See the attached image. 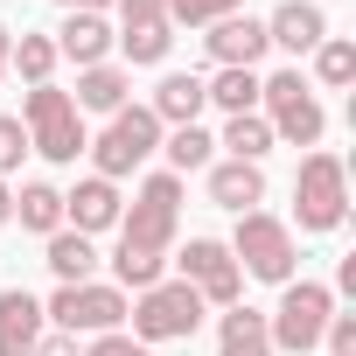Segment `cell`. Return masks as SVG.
<instances>
[{
    "label": "cell",
    "instance_id": "d6986e66",
    "mask_svg": "<svg viewBox=\"0 0 356 356\" xmlns=\"http://www.w3.org/2000/svg\"><path fill=\"white\" fill-rule=\"evenodd\" d=\"M217 356H273V335H266V314L259 307H224L217 321Z\"/></svg>",
    "mask_w": 356,
    "mask_h": 356
},
{
    "label": "cell",
    "instance_id": "52a82bcc",
    "mask_svg": "<svg viewBox=\"0 0 356 356\" xmlns=\"http://www.w3.org/2000/svg\"><path fill=\"white\" fill-rule=\"evenodd\" d=\"M231 259H238V273H245V280L286 286L300 252H293V231H286L273 210H245V217H238V231H231Z\"/></svg>",
    "mask_w": 356,
    "mask_h": 356
},
{
    "label": "cell",
    "instance_id": "30bf717a",
    "mask_svg": "<svg viewBox=\"0 0 356 356\" xmlns=\"http://www.w3.org/2000/svg\"><path fill=\"white\" fill-rule=\"evenodd\" d=\"M175 280H189L196 293H203V307H238L245 300V273H238V259H231V245H217V238H189L182 252H175Z\"/></svg>",
    "mask_w": 356,
    "mask_h": 356
},
{
    "label": "cell",
    "instance_id": "8d00e7d4",
    "mask_svg": "<svg viewBox=\"0 0 356 356\" xmlns=\"http://www.w3.org/2000/svg\"><path fill=\"white\" fill-rule=\"evenodd\" d=\"M8 49H15V29L0 22V77H8Z\"/></svg>",
    "mask_w": 356,
    "mask_h": 356
},
{
    "label": "cell",
    "instance_id": "6da1fadb",
    "mask_svg": "<svg viewBox=\"0 0 356 356\" xmlns=\"http://www.w3.org/2000/svg\"><path fill=\"white\" fill-rule=\"evenodd\" d=\"M126 321H133V342H147V349H161V342H189L196 321H203V293H196L189 280H154L147 293H133Z\"/></svg>",
    "mask_w": 356,
    "mask_h": 356
},
{
    "label": "cell",
    "instance_id": "cb8c5ba5",
    "mask_svg": "<svg viewBox=\"0 0 356 356\" xmlns=\"http://www.w3.org/2000/svg\"><path fill=\"white\" fill-rule=\"evenodd\" d=\"M161 154H168V175H196V168H210V154H217V140H210L203 126H168V140H161Z\"/></svg>",
    "mask_w": 356,
    "mask_h": 356
},
{
    "label": "cell",
    "instance_id": "e575fe53",
    "mask_svg": "<svg viewBox=\"0 0 356 356\" xmlns=\"http://www.w3.org/2000/svg\"><path fill=\"white\" fill-rule=\"evenodd\" d=\"M8 224H15V189L0 182V231H8Z\"/></svg>",
    "mask_w": 356,
    "mask_h": 356
},
{
    "label": "cell",
    "instance_id": "484cf974",
    "mask_svg": "<svg viewBox=\"0 0 356 356\" xmlns=\"http://www.w3.org/2000/svg\"><path fill=\"white\" fill-rule=\"evenodd\" d=\"M154 280H168V252H133V245L112 252V286H119V293H126V286L147 293Z\"/></svg>",
    "mask_w": 356,
    "mask_h": 356
},
{
    "label": "cell",
    "instance_id": "f546056e",
    "mask_svg": "<svg viewBox=\"0 0 356 356\" xmlns=\"http://www.w3.org/2000/svg\"><path fill=\"white\" fill-rule=\"evenodd\" d=\"M22 154H29V126H22L15 112H0V182L22 168Z\"/></svg>",
    "mask_w": 356,
    "mask_h": 356
},
{
    "label": "cell",
    "instance_id": "3957f363",
    "mask_svg": "<svg viewBox=\"0 0 356 356\" xmlns=\"http://www.w3.org/2000/svg\"><path fill=\"white\" fill-rule=\"evenodd\" d=\"M328 314H335V286H321V280H286V286H280V307L266 314L273 356H280V349H286V356H307V349H321V328H328Z\"/></svg>",
    "mask_w": 356,
    "mask_h": 356
},
{
    "label": "cell",
    "instance_id": "9c48e42d",
    "mask_svg": "<svg viewBox=\"0 0 356 356\" xmlns=\"http://www.w3.org/2000/svg\"><path fill=\"white\" fill-rule=\"evenodd\" d=\"M126 293L119 286H98V280H84V286H56L49 300H42V321H56L63 335H112V328H126Z\"/></svg>",
    "mask_w": 356,
    "mask_h": 356
},
{
    "label": "cell",
    "instance_id": "277c9868",
    "mask_svg": "<svg viewBox=\"0 0 356 356\" xmlns=\"http://www.w3.org/2000/svg\"><path fill=\"white\" fill-rule=\"evenodd\" d=\"M293 217H300V231H314V238L342 231V217H349V168H342V154H300Z\"/></svg>",
    "mask_w": 356,
    "mask_h": 356
},
{
    "label": "cell",
    "instance_id": "2e32d148",
    "mask_svg": "<svg viewBox=\"0 0 356 356\" xmlns=\"http://www.w3.org/2000/svg\"><path fill=\"white\" fill-rule=\"evenodd\" d=\"M42 342V300L29 286H8L0 293V356H35Z\"/></svg>",
    "mask_w": 356,
    "mask_h": 356
},
{
    "label": "cell",
    "instance_id": "ffe728a7",
    "mask_svg": "<svg viewBox=\"0 0 356 356\" xmlns=\"http://www.w3.org/2000/svg\"><path fill=\"white\" fill-rule=\"evenodd\" d=\"M126 91H133V77H126L119 63H91V70H77V98H70V105H77V112H105V119H112V112L126 105Z\"/></svg>",
    "mask_w": 356,
    "mask_h": 356
},
{
    "label": "cell",
    "instance_id": "8fae6325",
    "mask_svg": "<svg viewBox=\"0 0 356 356\" xmlns=\"http://www.w3.org/2000/svg\"><path fill=\"white\" fill-rule=\"evenodd\" d=\"M203 49H210L217 70H259V56H266L273 42H266V22H259V15H224V22H210Z\"/></svg>",
    "mask_w": 356,
    "mask_h": 356
},
{
    "label": "cell",
    "instance_id": "1f68e13d",
    "mask_svg": "<svg viewBox=\"0 0 356 356\" xmlns=\"http://www.w3.org/2000/svg\"><path fill=\"white\" fill-rule=\"evenodd\" d=\"M84 356H154V349H147V342H133L126 328H112V335H91V342H84Z\"/></svg>",
    "mask_w": 356,
    "mask_h": 356
},
{
    "label": "cell",
    "instance_id": "d4e9b609",
    "mask_svg": "<svg viewBox=\"0 0 356 356\" xmlns=\"http://www.w3.org/2000/svg\"><path fill=\"white\" fill-rule=\"evenodd\" d=\"M217 147H231V161H266L280 140H273V126L259 112H238V119H224V140Z\"/></svg>",
    "mask_w": 356,
    "mask_h": 356
},
{
    "label": "cell",
    "instance_id": "9a60e30c",
    "mask_svg": "<svg viewBox=\"0 0 356 356\" xmlns=\"http://www.w3.org/2000/svg\"><path fill=\"white\" fill-rule=\"evenodd\" d=\"M49 42H56V56H63V63H77V70H91V63H112V49H119L105 15H70V22H63Z\"/></svg>",
    "mask_w": 356,
    "mask_h": 356
},
{
    "label": "cell",
    "instance_id": "e0dca14e",
    "mask_svg": "<svg viewBox=\"0 0 356 356\" xmlns=\"http://www.w3.org/2000/svg\"><path fill=\"white\" fill-rule=\"evenodd\" d=\"M203 105H210V98H203V77H196V70H168V77L154 84V98H147V112L161 119V133H168V126H196Z\"/></svg>",
    "mask_w": 356,
    "mask_h": 356
},
{
    "label": "cell",
    "instance_id": "ac0fdd59",
    "mask_svg": "<svg viewBox=\"0 0 356 356\" xmlns=\"http://www.w3.org/2000/svg\"><path fill=\"white\" fill-rule=\"evenodd\" d=\"M42 266L56 273V286H84V280L98 273V245H91L84 231H70V224H63V231L49 238V252H42Z\"/></svg>",
    "mask_w": 356,
    "mask_h": 356
},
{
    "label": "cell",
    "instance_id": "7c38bea8",
    "mask_svg": "<svg viewBox=\"0 0 356 356\" xmlns=\"http://www.w3.org/2000/svg\"><path fill=\"white\" fill-rule=\"evenodd\" d=\"M266 42L286 49V56H314L328 42V15L314 8V0H280V8L266 15Z\"/></svg>",
    "mask_w": 356,
    "mask_h": 356
},
{
    "label": "cell",
    "instance_id": "f1b7e54d",
    "mask_svg": "<svg viewBox=\"0 0 356 356\" xmlns=\"http://www.w3.org/2000/svg\"><path fill=\"white\" fill-rule=\"evenodd\" d=\"M224 15H245V0H168V29H210Z\"/></svg>",
    "mask_w": 356,
    "mask_h": 356
},
{
    "label": "cell",
    "instance_id": "836d02e7",
    "mask_svg": "<svg viewBox=\"0 0 356 356\" xmlns=\"http://www.w3.org/2000/svg\"><path fill=\"white\" fill-rule=\"evenodd\" d=\"M35 356H84V349H77V335H63V328H42Z\"/></svg>",
    "mask_w": 356,
    "mask_h": 356
},
{
    "label": "cell",
    "instance_id": "5bb4252c",
    "mask_svg": "<svg viewBox=\"0 0 356 356\" xmlns=\"http://www.w3.org/2000/svg\"><path fill=\"white\" fill-rule=\"evenodd\" d=\"M210 203L231 210V217L259 210L266 203V168L259 161H210Z\"/></svg>",
    "mask_w": 356,
    "mask_h": 356
},
{
    "label": "cell",
    "instance_id": "d590c367",
    "mask_svg": "<svg viewBox=\"0 0 356 356\" xmlns=\"http://www.w3.org/2000/svg\"><path fill=\"white\" fill-rule=\"evenodd\" d=\"M56 8H70V15H105V0H56Z\"/></svg>",
    "mask_w": 356,
    "mask_h": 356
},
{
    "label": "cell",
    "instance_id": "4dcf8cb0",
    "mask_svg": "<svg viewBox=\"0 0 356 356\" xmlns=\"http://www.w3.org/2000/svg\"><path fill=\"white\" fill-rule=\"evenodd\" d=\"M321 349H328V356H356V314H328Z\"/></svg>",
    "mask_w": 356,
    "mask_h": 356
},
{
    "label": "cell",
    "instance_id": "ba28073f",
    "mask_svg": "<svg viewBox=\"0 0 356 356\" xmlns=\"http://www.w3.org/2000/svg\"><path fill=\"white\" fill-rule=\"evenodd\" d=\"M84 147H91V161H98L105 182H119V175H133L140 161H154V154H161V119H154L147 105H119V112L105 119V133H98V140H84Z\"/></svg>",
    "mask_w": 356,
    "mask_h": 356
},
{
    "label": "cell",
    "instance_id": "d6a6232c",
    "mask_svg": "<svg viewBox=\"0 0 356 356\" xmlns=\"http://www.w3.org/2000/svg\"><path fill=\"white\" fill-rule=\"evenodd\" d=\"M133 22H168V0H119V29Z\"/></svg>",
    "mask_w": 356,
    "mask_h": 356
},
{
    "label": "cell",
    "instance_id": "7402d4cb",
    "mask_svg": "<svg viewBox=\"0 0 356 356\" xmlns=\"http://www.w3.org/2000/svg\"><path fill=\"white\" fill-rule=\"evenodd\" d=\"M112 42H119V56H126L133 70H147V63H168V49H175V29H168V22H133V29H119Z\"/></svg>",
    "mask_w": 356,
    "mask_h": 356
},
{
    "label": "cell",
    "instance_id": "4316f807",
    "mask_svg": "<svg viewBox=\"0 0 356 356\" xmlns=\"http://www.w3.org/2000/svg\"><path fill=\"white\" fill-rule=\"evenodd\" d=\"M8 63H15V70H22V84L35 91V84H49V77H56V63H63V56H56V42H49V35H22V42L8 49Z\"/></svg>",
    "mask_w": 356,
    "mask_h": 356
},
{
    "label": "cell",
    "instance_id": "603a6c76",
    "mask_svg": "<svg viewBox=\"0 0 356 356\" xmlns=\"http://www.w3.org/2000/svg\"><path fill=\"white\" fill-rule=\"evenodd\" d=\"M203 98H210L224 119L259 112V70H217V77H203Z\"/></svg>",
    "mask_w": 356,
    "mask_h": 356
},
{
    "label": "cell",
    "instance_id": "8992f818",
    "mask_svg": "<svg viewBox=\"0 0 356 356\" xmlns=\"http://www.w3.org/2000/svg\"><path fill=\"white\" fill-rule=\"evenodd\" d=\"M22 126H29V154H42V161H56V168H70V161L84 154V112H77L70 91H56V84H35V91L22 98Z\"/></svg>",
    "mask_w": 356,
    "mask_h": 356
},
{
    "label": "cell",
    "instance_id": "5b68a950",
    "mask_svg": "<svg viewBox=\"0 0 356 356\" xmlns=\"http://www.w3.org/2000/svg\"><path fill=\"white\" fill-rule=\"evenodd\" d=\"M175 224H182V175H147L140 196L119 210V245L133 252H168L175 245Z\"/></svg>",
    "mask_w": 356,
    "mask_h": 356
},
{
    "label": "cell",
    "instance_id": "7a4b0ae2",
    "mask_svg": "<svg viewBox=\"0 0 356 356\" xmlns=\"http://www.w3.org/2000/svg\"><path fill=\"white\" fill-rule=\"evenodd\" d=\"M259 119L273 126V140H286V147H321V133H328V112H321V98L307 91V77L300 70H273V77H259Z\"/></svg>",
    "mask_w": 356,
    "mask_h": 356
},
{
    "label": "cell",
    "instance_id": "83f0119b",
    "mask_svg": "<svg viewBox=\"0 0 356 356\" xmlns=\"http://www.w3.org/2000/svg\"><path fill=\"white\" fill-rule=\"evenodd\" d=\"M314 77H321L328 91L356 84V42H349V35H328V42L314 49Z\"/></svg>",
    "mask_w": 356,
    "mask_h": 356
},
{
    "label": "cell",
    "instance_id": "44dd1931",
    "mask_svg": "<svg viewBox=\"0 0 356 356\" xmlns=\"http://www.w3.org/2000/svg\"><path fill=\"white\" fill-rule=\"evenodd\" d=\"M15 217H22V231H35V238H56V231H63V189H49V182H22V196H15Z\"/></svg>",
    "mask_w": 356,
    "mask_h": 356
},
{
    "label": "cell",
    "instance_id": "4fadbf2b",
    "mask_svg": "<svg viewBox=\"0 0 356 356\" xmlns=\"http://www.w3.org/2000/svg\"><path fill=\"white\" fill-rule=\"evenodd\" d=\"M119 210H126V196H119V182H105V175H84V182L63 196V224L84 231V238L119 231Z\"/></svg>",
    "mask_w": 356,
    "mask_h": 356
}]
</instances>
